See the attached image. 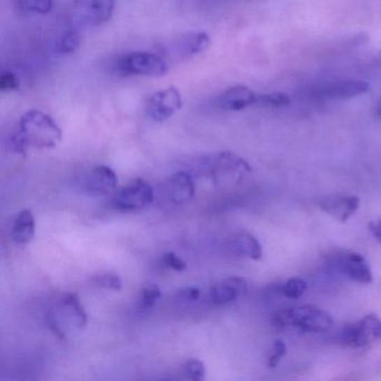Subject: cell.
I'll return each mask as SVG.
<instances>
[{"instance_id": "obj_26", "label": "cell", "mask_w": 381, "mask_h": 381, "mask_svg": "<svg viewBox=\"0 0 381 381\" xmlns=\"http://www.w3.org/2000/svg\"><path fill=\"white\" fill-rule=\"evenodd\" d=\"M95 283L98 284L99 287L113 289V291H120L122 289V281H121L120 276L113 274V273H106L103 275L98 276Z\"/></svg>"}, {"instance_id": "obj_10", "label": "cell", "mask_w": 381, "mask_h": 381, "mask_svg": "<svg viewBox=\"0 0 381 381\" xmlns=\"http://www.w3.org/2000/svg\"><path fill=\"white\" fill-rule=\"evenodd\" d=\"M339 268L352 281L361 284L373 283V272L364 256L354 252L343 254L339 259Z\"/></svg>"}, {"instance_id": "obj_30", "label": "cell", "mask_w": 381, "mask_h": 381, "mask_svg": "<svg viewBox=\"0 0 381 381\" xmlns=\"http://www.w3.org/2000/svg\"><path fill=\"white\" fill-rule=\"evenodd\" d=\"M179 298L187 302H194L201 298V291L196 287H187L179 292Z\"/></svg>"}, {"instance_id": "obj_6", "label": "cell", "mask_w": 381, "mask_h": 381, "mask_svg": "<svg viewBox=\"0 0 381 381\" xmlns=\"http://www.w3.org/2000/svg\"><path fill=\"white\" fill-rule=\"evenodd\" d=\"M209 168L216 182H238L252 167L235 153L220 152L210 158Z\"/></svg>"}, {"instance_id": "obj_7", "label": "cell", "mask_w": 381, "mask_h": 381, "mask_svg": "<svg viewBox=\"0 0 381 381\" xmlns=\"http://www.w3.org/2000/svg\"><path fill=\"white\" fill-rule=\"evenodd\" d=\"M182 108V96L175 87H168L151 95L147 102V115L156 122H164Z\"/></svg>"}, {"instance_id": "obj_20", "label": "cell", "mask_w": 381, "mask_h": 381, "mask_svg": "<svg viewBox=\"0 0 381 381\" xmlns=\"http://www.w3.org/2000/svg\"><path fill=\"white\" fill-rule=\"evenodd\" d=\"M53 0H16L20 10L33 14H48L53 9Z\"/></svg>"}, {"instance_id": "obj_1", "label": "cell", "mask_w": 381, "mask_h": 381, "mask_svg": "<svg viewBox=\"0 0 381 381\" xmlns=\"http://www.w3.org/2000/svg\"><path fill=\"white\" fill-rule=\"evenodd\" d=\"M62 130L53 117L39 110H29L20 117V129L13 143L20 152H25L29 147L54 149L62 141Z\"/></svg>"}, {"instance_id": "obj_9", "label": "cell", "mask_w": 381, "mask_h": 381, "mask_svg": "<svg viewBox=\"0 0 381 381\" xmlns=\"http://www.w3.org/2000/svg\"><path fill=\"white\" fill-rule=\"evenodd\" d=\"M117 186V173L108 166H96L89 171L85 179V189L89 195H109L115 192Z\"/></svg>"}, {"instance_id": "obj_15", "label": "cell", "mask_w": 381, "mask_h": 381, "mask_svg": "<svg viewBox=\"0 0 381 381\" xmlns=\"http://www.w3.org/2000/svg\"><path fill=\"white\" fill-rule=\"evenodd\" d=\"M340 339L343 345L350 348H364L375 341L364 319L343 326L340 333Z\"/></svg>"}, {"instance_id": "obj_18", "label": "cell", "mask_w": 381, "mask_h": 381, "mask_svg": "<svg viewBox=\"0 0 381 381\" xmlns=\"http://www.w3.org/2000/svg\"><path fill=\"white\" fill-rule=\"evenodd\" d=\"M231 251L238 256L250 257L254 261H259L263 256V250L259 240L248 233H240L235 237L231 244Z\"/></svg>"}, {"instance_id": "obj_2", "label": "cell", "mask_w": 381, "mask_h": 381, "mask_svg": "<svg viewBox=\"0 0 381 381\" xmlns=\"http://www.w3.org/2000/svg\"><path fill=\"white\" fill-rule=\"evenodd\" d=\"M273 321L281 328L300 329L311 333H323L333 326V319L328 312L311 305L282 310Z\"/></svg>"}, {"instance_id": "obj_27", "label": "cell", "mask_w": 381, "mask_h": 381, "mask_svg": "<svg viewBox=\"0 0 381 381\" xmlns=\"http://www.w3.org/2000/svg\"><path fill=\"white\" fill-rule=\"evenodd\" d=\"M20 78L11 71H6L0 76V89L3 92L17 91V89H20Z\"/></svg>"}, {"instance_id": "obj_31", "label": "cell", "mask_w": 381, "mask_h": 381, "mask_svg": "<svg viewBox=\"0 0 381 381\" xmlns=\"http://www.w3.org/2000/svg\"><path fill=\"white\" fill-rule=\"evenodd\" d=\"M368 229L371 231L377 243L381 244V217L376 220H371L368 224Z\"/></svg>"}, {"instance_id": "obj_25", "label": "cell", "mask_w": 381, "mask_h": 381, "mask_svg": "<svg viewBox=\"0 0 381 381\" xmlns=\"http://www.w3.org/2000/svg\"><path fill=\"white\" fill-rule=\"evenodd\" d=\"M184 373L192 380L201 381L205 379L206 369H205L203 361L198 359H192L185 364Z\"/></svg>"}, {"instance_id": "obj_3", "label": "cell", "mask_w": 381, "mask_h": 381, "mask_svg": "<svg viewBox=\"0 0 381 381\" xmlns=\"http://www.w3.org/2000/svg\"><path fill=\"white\" fill-rule=\"evenodd\" d=\"M48 326L50 330L61 338L66 337L70 328L82 329L87 326V312L76 294L65 295L59 305L48 315Z\"/></svg>"}, {"instance_id": "obj_13", "label": "cell", "mask_w": 381, "mask_h": 381, "mask_svg": "<svg viewBox=\"0 0 381 381\" xmlns=\"http://www.w3.org/2000/svg\"><path fill=\"white\" fill-rule=\"evenodd\" d=\"M319 205L324 212L339 220L340 223H345L359 208L360 199L357 196L329 197L320 201Z\"/></svg>"}, {"instance_id": "obj_24", "label": "cell", "mask_w": 381, "mask_h": 381, "mask_svg": "<svg viewBox=\"0 0 381 381\" xmlns=\"http://www.w3.org/2000/svg\"><path fill=\"white\" fill-rule=\"evenodd\" d=\"M306 287H308V284L302 278H289L282 287V293L287 298L299 299L304 294Z\"/></svg>"}, {"instance_id": "obj_28", "label": "cell", "mask_w": 381, "mask_h": 381, "mask_svg": "<svg viewBox=\"0 0 381 381\" xmlns=\"http://www.w3.org/2000/svg\"><path fill=\"white\" fill-rule=\"evenodd\" d=\"M287 354V345L282 340H275L273 343L272 352H271L270 358L267 361L268 368L278 367V364L281 361L282 358Z\"/></svg>"}, {"instance_id": "obj_21", "label": "cell", "mask_w": 381, "mask_h": 381, "mask_svg": "<svg viewBox=\"0 0 381 381\" xmlns=\"http://www.w3.org/2000/svg\"><path fill=\"white\" fill-rule=\"evenodd\" d=\"M81 43L80 35L76 31H69L57 41L55 52L59 54H72L78 50Z\"/></svg>"}, {"instance_id": "obj_17", "label": "cell", "mask_w": 381, "mask_h": 381, "mask_svg": "<svg viewBox=\"0 0 381 381\" xmlns=\"http://www.w3.org/2000/svg\"><path fill=\"white\" fill-rule=\"evenodd\" d=\"M35 234V218L33 213L29 209H24L13 224L11 229V236L13 240L20 244V245H26L33 240Z\"/></svg>"}, {"instance_id": "obj_11", "label": "cell", "mask_w": 381, "mask_h": 381, "mask_svg": "<svg viewBox=\"0 0 381 381\" xmlns=\"http://www.w3.org/2000/svg\"><path fill=\"white\" fill-rule=\"evenodd\" d=\"M247 292V282L245 278H229L216 284L210 289V301L217 305H225L240 299Z\"/></svg>"}, {"instance_id": "obj_5", "label": "cell", "mask_w": 381, "mask_h": 381, "mask_svg": "<svg viewBox=\"0 0 381 381\" xmlns=\"http://www.w3.org/2000/svg\"><path fill=\"white\" fill-rule=\"evenodd\" d=\"M153 197L151 185L143 179H136L117 192L113 198V207L121 212H136L149 206Z\"/></svg>"}, {"instance_id": "obj_22", "label": "cell", "mask_w": 381, "mask_h": 381, "mask_svg": "<svg viewBox=\"0 0 381 381\" xmlns=\"http://www.w3.org/2000/svg\"><path fill=\"white\" fill-rule=\"evenodd\" d=\"M255 104L268 108H285L291 104V99L283 93L256 95Z\"/></svg>"}, {"instance_id": "obj_32", "label": "cell", "mask_w": 381, "mask_h": 381, "mask_svg": "<svg viewBox=\"0 0 381 381\" xmlns=\"http://www.w3.org/2000/svg\"><path fill=\"white\" fill-rule=\"evenodd\" d=\"M378 115L381 117V99H380V103H379L378 106Z\"/></svg>"}, {"instance_id": "obj_16", "label": "cell", "mask_w": 381, "mask_h": 381, "mask_svg": "<svg viewBox=\"0 0 381 381\" xmlns=\"http://www.w3.org/2000/svg\"><path fill=\"white\" fill-rule=\"evenodd\" d=\"M369 89V84L358 80H345L329 84L324 89V94L331 99H351L365 94Z\"/></svg>"}, {"instance_id": "obj_4", "label": "cell", "mask_w": 381, "mask_h": 381, "mask_svg": "<svg viewBox=\"0 0 381 381\" xmlns=\"http://www.w3.org/2000/svg\"><path fill=\"white\" fill-rule=\"evenodd\" d=\"M169 67L161 56L149 52H132L119 59L117 71L121 76L160 78L167 74Z\"/></svg>"}, {"instance_id": "obj_12", "label": "cell", "mask_w": 381, "mask_h": 381, "mask_svg": "<svg viewBox=\"0 0 381 381\" xmlns=\"http://www.w3.org/2000/svg\"><path fill=\"white\" fill-rule=\"evenodd\" d=\"M256 102V94L245 85H235L225 89L216 100L220 109L227 111H240Z\"/></svg>"}, {"instance_id": "obj_8", "label": "cell", "mask_w": 381, "mask_h": 381, "mask_svg": "<svg viewBox=\"0 0 381 381\" xmlns=\"http://www.w3.org/2000/svg\"><path fill=\"white\" fill-rule=\"evenodd\" d=\"M115 10V0H80L74 11L76 25L95 27L111 18Z\"/></svg>"}, {"instance_id": "obj_29", "label": "cell", "mask_w": 381, "mask_h": 381, "mask_svg": "<svg viewBox=\"0 0 381 381\" xmlns=\"http://www.w3.org/2000/svg\"><path fill=\"white\" fill-rule=\"evenodd\" d=\"M162 263L171 270L177 271V272H182L187 268L186 261L180 259L177 254L173 253V252H169V253H166L162 256Z\"/></svg>"}, {"instance_id": "obj_14", "label": "cell", "mask_w": 381, "mask_h": 381, "mask_svg": "<svg viewBox=\"0 0 381 381\" xmlns=\"http://www.w3.org/2000/svg\"><path fill=\"white\" fill-rule=\"evenodd\" d=\"M170 199L175 205H184L192 201L195 195V184L192 175L185 171H179L171 175L169 180Z\"/></svg>"}, {"instance_id": "obj_19", "label": "cell", "mask_w": 381, "mask_h": 381, "mask_svg": "<svg viewBox=\"0 0 381 381\" xmlns=\"http://www.w3.org/2000/svg\"><path fill=\"white\" fill-rule=\"evenodd\" d=\"M179 46L184 55H196L203 53L210 46V37L205 31L190 33L181 39Z\"/></svg>"}, {"instance_id": "obj_23", "label": "cell", "mask_w": 381, "mask_h": 381, "mask_svg": "<svg viewBox=\"0 0 381 381\" xmlns=\"http://www.w3.org/2000/svg\"><path fill=\"white\" fill-rule=\"evenodd\" d=\"M161 298V289L157 284H148L142 289L140 295V305L143 309H150Z\"/></svg>"}]
</instances>
